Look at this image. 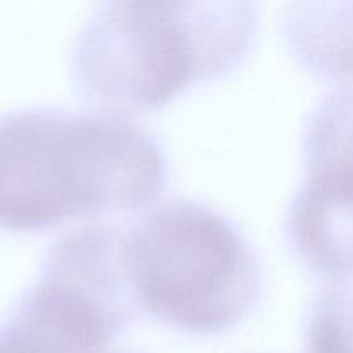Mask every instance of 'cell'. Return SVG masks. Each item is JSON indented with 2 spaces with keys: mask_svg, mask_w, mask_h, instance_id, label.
<instances>
[{
  "mask_svg": "<svg viewBox=\"0 0 353 353\" xmlns=\"http://www.w3.org/2000/svg\"><path fill=\"white\" fill-rule=\"evenodd\" d=\"M107 353H119V352H107ZM124 353H126V352H124Z\"/></svg>",
  "mask_w": 353,
  "mask_h": 353,
  "instance_id": "7",
  "label": "cell"
},
{
  "mask_svg": "<svg viewBox=\"0 0 353 353\" xmlns=\"http://www.w3.org/2000/svg\"><path fill=\"white\" fill-rule=\"evenodd\" d=\"M131 279L141 312L214 334L257 307L262 269L240 228L202 202L172 199L128 228Z\"/></svg>",
  "mask_w": 353,
  "mask_h": 353,
  "instance_id": "3",
  "label": "cell"
},
{
  "mask_svg": "<svg viewBox=\"0 0 353 353\" xmlns=\"http://www.w3.org/2000/svg\"><path fill=\"white\" fill-rule=\"evenodd\" d=\"M305 176L288 209V240L312 271L353 278V85L324 97L303 137Z\"/></svg>",
  "mask_w": 353,
  "mask_h": 353,
  "instance_id": "4",
  "label": "cell"
},
{
  "mask_svg": "<svg viewBox=\"0 0 353 353\" xmlns=\"http://www.w3.org/2000/svg\"><path fill=\"white\" fill-rule=\"evenodd\" d=\"M257 19L248 2L102 3L72 45V79L102 105L157 109L192 83L236 68L254 43Z\"/></svg>",
  "mask_w": 353,
  "mask_h": 353,
  "instance_id": "2",
  "label": "cell"
},
{
  "mask_svg": "<svg viewBox=\"0 0 353 353\" xmlns=\"http://www.w3.org/2000/svg\"><path fill=\"white\" fill-rule=\"evenodd\" d=\"M161 141L128 117L30 107L0 114V230L134 212L168 185Z\"/></svg>",
  "mask_w": 353,
  "mask_h": 353,
  "instance_id": "1",
  "label": "cell"
},
{
  "mask_svg": "<svg viewBox=\"0 0 353 353\" xmlns=\"http://www.w3.org/2000/svg\"><path fill=\"white\" fill-rule=\"evenodd\" d=\"M305 353H353V288L333 283L317 290L305 327Z\"/></svg>",
  "mask_w": 353,
  "mask_h": 353,
  "instance_id": "6",
  "label": "cell"
},
{
  "mask_svg": "<svg viewBox=\"0 0 353 353\" xmlns=\"http://www.w3.org/2000/svg\"><path fill=\"white\" fill-rule=\"evenodd\" d=\"M286 14V40L303 65L353 85V3H300Z\"/></svg>",
  "mask_w": 353,
  "mask_h": 353,
  "instance_id": "5",
  "label": "cell"
}]
</instances>
